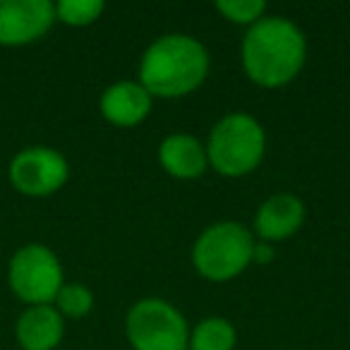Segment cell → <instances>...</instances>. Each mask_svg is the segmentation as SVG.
<instances>
[{"instance_id":"1","label":"cell","mask_w":350,"mask_h":350,"mask_svg":"<svg viewBox=\"0 0 350 350\" xmlns=\"http://www.w3.org/2000/svg\"><path fill=\"white\" fill-rule=\"evenodd\" d=\"M305 58L307 39L288 17L264 15L247 27L243 39V68L259 87H286L300 75Z\"/></svg>"},{"instance_id":"2","label":"cell","mask_w":350,"mask_h":350,"mask_svg":"<svg viewBox=\"0 0 350 350\" xmlns=\"http://www.w3.org/2000/svg\"><path fill=\"white\" fill-rule=\"evenodd\" d=\"M209 75V51L190 34H163L149 44L139 63V84L161 98L195 92Z\"/></svg>"},{"instance_id":"3","label":"cell","mask_w":350,"mask_h":350,"mask_svg":"<svg viewBox=\"0 0 350 350\" xmlns=\"http://www.w3.org/2000/svg\"><path fill=\"white\" fill-rule=\"evenodd\" d=\"M267 135L254 116L235 111L224 116L209 132L206 159L226 178L247 175L262 163Z\"/></svg>"},{"instance_id":"4","label":"cell","mask_w":350,"mask_h":350,"mask_svg":"<svg viewBox=\"0 0 350 350\" xmlns=\"http://www.w3.org/2000/svg\"><path fill=\"white\" fill-rule=\"evenodd\" d=\"M254 235L238 221H219L202 230L192 247L197 273L209 281H230L252 264Z\"/></svg>"},{"instance_id":"5","label":"cell","mask_w":350,"mask_h":350,"mask_svg":"<svg viewBox=\"0 0 350 350\" xmlns=\"http://www.w3.org/2000/svg\"><path fill=\"white\" fill-rule=\"evenodd\" d=\"M125 334L135 350H187L190 343L185 317L161 297H144L130 307Z\"/></svg>"},{"instance_id":"6","label":"cell","mask_w":350,"mask_h":350,"mask_svg":"<svg viewBox=\"0 0 350 350\" xmlns=\"http://www.w3.org/2000/svg\"><path fill=\"white\" fill-rule=\"evenodd\" d=\"M10 291L27 305H53L55 295L63 288V267L51 247L29 243L20 247L8 267Z\"/></svg>"},{"instance_id":"7","label":"cell","mask_w":350,"mask_h":350,"mask_svg":"<svg viewBox=\"0 0 350 350\" xmlns=\"http://www.w3.org/2000/svg\"><path fill=\"white\" fill-rule=\"evenodd\" d=\"M8 178L22 195L49 197L68 183L70 163L53 146H27L12 156Z\"/></svg>"},{"instance_id":"8","label":"cell","mask_w":350,"mask_h":350,"mask_svg":"<svg viewBox=\"0 0 350 350\" xmlns=\"http://www.w3.org/2000/svg\"><path fill=\"white\" fill-rule=\"evenodd\" d=\"M55 25L51 0H0V46H27Z\"/></svg>"},{"instance_id":"9","label":"cell","mask_w":350,"mask_h":350,"mask_svg":"<svg viewBox=\"0 0 350 350\" xmlns=\"http://www.w3.org/2000/svg\"><path fill=\"white\" fill-rule=\"evenodd\" d=\"M305 221V204L291 192L271 195L254 216V230L264 243H278L300 230Z\"/></svg>"},{"instance_id":"10","label":"cell","mask_w":350,"mask_h":350,"mask_svg":"<svg viewBox=\"0 0 350 350\" xmlns=\"http://www.w3.org/2000/svg\"><path fill=\"white\" fill-rule=\"evenodd\" d=\"M151 98L154 96H151L139 82L125 79V82L111 84V87L101 94L98 108H101V116L106 118L108 122H113V125L135 127L149 116Z\"/></svg>"},{"instance_id":"11","label":"cell","mask_w":350,"mask_h":350,"mask_svg":"<svg viewBox=\"0 0 350 350\" xmlns=\"http://www.w3.org/2000/svg\"><path fill=\"white\" fill-rule=\"evenodd\" d=\"M22 350H55L65 336V319L53 305H31L15 324Z\"/></svg>"},{"instance_id":"12","label":"cell","mask_w":350,"mask_h":350,"mask_svg":"<svg viewBox=\"0 0 350 350\" xmlns=\"http://www.w3.org/2000/svg\"><path fill=\"white\" fill-rule=\"evenodd\" d=\"M159 161L173 178L180 180H195L204 175L209 159H206V146L187 132H173L159 146Z\"/></svg>"},{"instance_id":"13","label":"cell","mask_w":350,"mask_h":350,"mask_svg":"<svg viewBox=\"0 0 350 350\" xmlns=\"http://www.w3.org/2000/svg\"><path fill=\"white\" fill-rule=\"evenodd\" d=\"M238 343L235 326L224 317H206L190 331L187 350H233Z\"/></svg>"},{"instance_id":"14","label":"cell","mask_w":350,"mask_h":350,"mask_svg":"<svg viewBox=\"0 0 350 350\" xmlns=\"http://www.w3.org/2000/svg\"><path fill=\"white\" fill-rule=\"evenodd\" d=\"M53 307L70 319H82L92 312L94 307V293L89 291L84 283H63V288L58 291L53 300Z\"/></svg>"},{"instance_id":"15","label":"cell","mask_w":350,"mask_h":350,"mask_svg":"<svg viewBox=\"0 0 350 350\" xmlns=\"http://www.w3.org/2000/svg\"><path fill=\"white\" fill-rule=\"evenodd\" d=\"M106 10L103 0H60L55 3V22L70 27H87L101 17Z\"/></svg>"},{"instance_id":"16","label":"cell","mask_w":350,"mask_h":350,"mask_svg":"<svg viewBox=\"0 0 350 350\" xmlns=\"http://www.w3.org/2000/svg\"><path fill=\"white\" fill-rule=\"evenodd\" d=\"M216 10L233 25L252 27L257 20H262L267 12L264 0H216Z\"/></svg>"},{"instance_id":"17","label":"cell","mask_w":350,"mask_h":350,"mask_svg":"<svg viewBox=\"0 0 350 350\" xmlns=\"http://www.w3.org/2000/svg\"><path fill=\"white\" fill-rule=\"evenodd\" d=\"M276 259V250L271 247L269 243H254V252H252V262H257V264H269V262H273Z\"/></svg>"}]
</instances>
